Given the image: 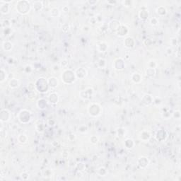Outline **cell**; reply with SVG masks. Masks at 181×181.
<instances>
[{
	"label": "cell",
	"instance_id": "obj_1",
	"mask_svg": "<svg viewBox=\"0 0 181 181\" xmlns=\"http://www.w3.org/2000/svg\"><path fill=\"white\" fill-rule=\"evenodd\" d=\"M30 9V4L26 1H19L17 4V9L18 10V12L21 14H25L29 12Z\"/></svg>",
	"mask_w": 181,
	"mask_h": 181
},
{
	"label": "cell",
	"instance_id": "obj_2",
	"mask_svg": "<svg viewBox=\"0 0 181 181\" xmlns=\"http://www.w3.org/2000/svg\"><path fill=\"white\" fill-rule=\"evenodd\" d=\"M18 118L19 120L21 123L23 124H26L28 123L31 120V114L30 112L27 110H22L19 112V115H18Z\"/></svg>",
	"mask_w": 181,
	"mask_h": 181
},
{
	"label": "cell",
	"instance_id": "obj_3",
	"mask_svg": "<svg viewBox=\"0 0 181 181\" xmlns=\"http://www.w3.org/2000/svg\"><path fill=\"white\" fill-rule=\"evenodd\" d=\"M75 73H74L71 70H66L64 71V73H63L62 76V80L64 81V82L66 83L67 81V79H69L68 80V84H71L72 83L74 79H75Z\"/></svg>",
	"mask_w": 181,
	"mask_h": 181
},
{
	"label": "cell",
	"instance_id": "obj_4",
	"mask_svg": "<svg viewBox=\"0 0 181 181\" xmlns=\"http://www.w3.org/2000/svg\"><path fill=\"white\" fill-rule=\"evenodd\" d=\"M101 107L98 104L96 103H92L91 105H89V114L92 116H97L100 114L101 112Z\"/></svg>",
	"mask_w": 181,
	"mask_h": 181
},
{
	"label": "cell",
	"instance_id": "obj_5",
	"mask_svg": "<svg viewBox=\"0 0 181 181\" xmlns=\"http://www.w3.org/2000/svg\"><path fill=\"white\" fill-rule=\"evenodd\" d=\"M10 119V112L9 110L4 109L1 111V121L2 122H7Z\"/></svg>",
	"mask_w": 181,
	"mask_h": 181
},
{
	"label": "cell",
	"instance_id": "obj_6",
	"mask_svg": "<svg viewBox=\"0 0 181 181\" xmlns=\"http://www.w3.org/2000/svg\"><path fill=\"white\" fill-rule=\"evenodd\" d=\"M82 70H83V68H79V69H78L77 70H76V72H80V74H79V73H75V75H76V77H78V78H79V79H83V78H84V77L86 76V70L84 69V70L83 71V72H81Z\"/></svg>",
	"mask_w": 181,
	"mask_h": 181
},
{
	"label": "cell",
	"instance_id": "obj_7",
	"mask_svg": "<svg viewBox=\"0 0 181 181\" xmlns=\"http://www.w3.org/2000/svg\"><path fill=\"white\" fill-rule=\"evenodd\" d=\"M125 42H128V43H125V46L128 48H132L134 47V45H135V41H134V39L132 38H127L125 39Z\"/></svg>",
	"mask_w": 181,
	"mask_h": 181
},
{
	"label": "cell",
	"instance_id": "obj_8",
	"mask_svg": "<svg viewBox=\"0 0 181 181\" xmlns=\"http://www.w3.org/2000/svg\"><path fill=\"white\" fill-rule=\"evenodd\" d=\"M47 83H48V85L51 87H56L58 85V81L55 78H50L49 79V80L47 81Z\"/></svg>",
	"mask_w": 181,
	"mask_h": 181
},
{
	"label": "cell",
	"instance_id": "obj_9",
	"mask_svg": "<svg viewBox=\"0 0 181 181\" xmlns=\"http://www.w3.org/2000/svg\"><path fill=\"white\" fill-rule=\"evenodd\" d=\"M9 86L11 89H15L19 86V82L17 79H13L11 81H10L9 82Z\"/></svg>",
	"mask_w": 181,
	"mask_h": 181
},
{
	"label": "cell",
	"instance_id": "obj_10",
	"mask_svg": "<svg viewBox=\"0 0 181 181\" xmlns=\"http://www.w3.org/2000/svg\"><path fill=\"white\" fill-rule=\"evenodd\" d=\"M58 101V95L56 93H52L50 95V101L52 103H56Z\"/></svg>",
	"mask_w": 181,
	"mask_h": 181
},
{
	"label": "cell",
	"instance_id": "obj_11",
	"mask_svg": "<svg viewBox=\"0 0 181 181\" xmlns=\"http://www.w3.org/2000/svg\"><path fill=\"white\" fill-rule=\"evenodd\" d=\"M139 161H141V164L139 163V166H140L142 168H144V167H146V166L148 165L149 161L146 158H145V157H142V158H139Z\"/></svg>",
	"mask_w": 181,
	"mask_h": 181
},
{
	"label": "cell",
	"instance_id": "obj_12",
	"mask_svg": "<svg viewBox=\"0 0 181 181\" xmlns=\"http://www.w3.org/2000/svg\"><path fill=\"white\" fill-rule=\"evenodd\" d=\"M6 74H7L6 71L3 68H2V69H1V83L4 82L6 80V78L4 76V75H6Z\"/></svg>",
	"mask_w": 181,
	"mask_h": 181
},
{
	"label": "cell",
	"instance_id": "obj_13",
	"mask_svg": "<svg viewBox=\"0 0 181 181\" xmlns=\"http://www.w3.org/2000/svg\"><path fill=\"white\" fill-rule=\"evenodd\" d=\"M19 137H21L22 138V139H21V140H19V143L24 144V143H26V142H27V140H28V137H26V135H23V134H21V135H19Z\"/></svg>",
	"mask_w": 181,
	"mask_h": 181
}]
</instances>
